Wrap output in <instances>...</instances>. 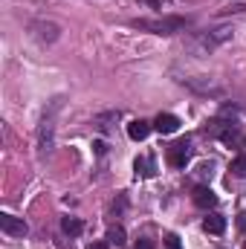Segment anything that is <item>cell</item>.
Instances as JSON below:
<instances>
[{
    "instance_id": "cell-4",
    "label": "cell",
    "mask_w": 246,
    "mask_h": 249,
    "mask_svg": "<svg viewBox=\"0 0 246 249\" xmlns=\"http://www.w3.org/2000/svg\"><path fill=\"white\" fill-rule=\"evenodd\" d=\"M194 206H200V209H214V206H217L214 191L209 186H197L194 188Z\"/></svg>"
},
{
    "instance_id": "cell-1",
    "label": "cell",
    "mask_w": 246,
    "mask_h": 249,
    "mask_svg": "<svg viewBox=\"0 0 246 249\" xmlns=\"http://www.w3.org/2000/svg\"><path fill=\"white\" fill-rule=\"evenodd\" d=\"M185 18H154V20H133L136 29H145V32H154V35H174L185 29Z\"/></svg>"
},
{
    "instance_id": "cell-14",
    "label": "cell",
    "mask_w": 246,
    "mask_h": 249,
    "mask_svg": "<svg viewBox=\"0 0 246 249\" xmlns=\"http://www.w3.org/2000/svg\"><path fill=\"white\" fill-rule=\"evenodd\" d=\"M87 249H110V241H96V244H90Z\"/></svg>"
},
{
    "instance_id": "cell-2",
    "label": "cell",
    "mask_w": 246,
    "mask_h": 249,
    "mask_svg": "<svg viewBox=\"0 0 246 249\" xmlns=\"http://www.w3.org/2000/svg\"><path fill=\"white\" fill-rule=\"evenodd\" d=\"M188 160H191V142H188V139H180L177 145L168 148V162H171L174 168H185Z\"/></svg>"
},
{
    "instance_id": "cell-7",
    "label": "cell",
    "mask_w": 246,
    "mask_h": 249,
    "mask_svg": "<svg viewBox=\"0 0 246 249\" xmlns=\"http://www.w3.org/2000/svg\"><path fill=\"white\" fill-rule=\"evenodd\" d=\"M203 229H206L209 235H223V229H226V217H223V214H209V217L203 220Z\"/></svg>"
},
{
    "instance_id": "cell-8",
    "label": "cell",
    "mask_w": 246,
    "mask_h": 249,
    "mask_svg": "<svg viewBox=\"0 0 246 249\" xmlns=\"http://www.w3.org/2000/svg\"><path fill=\"white\" fill-rule=\"evenodd\" d=\"M124 238H127V235H124L122 226H110V229H107V241H110L113 247H124V244H127Z\"/></svg>"
},
{
    "instance_id": "cell-13",
    "label": "cell",
    "mask_w": 246,
    "mask_h": 249,
    "mask_svg": "<svg viewBox=\"0 0 246 249\" xmlns=\"http://www.w3.org/2000/svg\"><path fill=\"white\" fill-rule=\"evenodd\" d=\"M165 244H168V249H180V238H177V235H168Z\"/></svg>"
},
{
    "instance_id": "cell-12",
    "label": "cell",
    "mask_w": 246,
    "mask_h": 249,
    "mask_svg": "<svg viewBox=\"0 0 246 249\" xmlns=\"http://www.w3.org/2000/svg\"><path fill=\"white\" fill-rule=\"evenodd\" d=\"M133 249H154V241H148V238H139Z\"/></svg>"
},
{
    "instance_id": "cell-10",
    "label": "cell",
    "mask_w": 246,
    "mask_h": 249,
    "mask_svg": "<svg viewBox=\"0 0 246 249\" xmlns=\"http://www.w3.org/2000/svg\"><path fill=\"white\" fill-rule=\"evenodd\" d=\"M133 168H136V174H142V177H154V174H157V171H154V162H151V160H145V157H142V160H136V165H133Z\"/></svg>"
},
{
    "instance_id": "cell-3",
    "label": "cell",
    "mask_w": 246,
    "mask_h": 249,
    "mask_svg": "<svg viewBox=\"0 0 246 249\" xmlns=\"http://www.w3.org/2000/svg\"><path fill=\"white\" fill-rule=\"evenodd\" d=\"M0 229L12 238H23L29 232V226L23 223V217H15V214H0Z\"/></svg>"
},
{
    "instance_id": "cell-6",
    "label": "cell",
    "mask_w": 246,
    "mask_h": 249,
    "mask_svg": "<svg viewBox=\"0 0 246 249\" xmlns=\"http://www.w3.org/2000/svg\"><path fill=\"white\" fill-rule=\"evenodd\" d=\"M148 133H151V122H145V119H136V122L127 124V136H130L133 142H142Z\"/></svg>"
},
{
    "instance_id": "cell-17",
    "label": "cell",
    "mask_w": 246,
    "mask_h": 249,
    "mask_svg": "<svg viewBox=\"0 0 246 249\" xmlns=\"http://www.w3.org/2000/svg\"><path fill=\"white\" fill-rule=\"evenodd\" d=\"M244 145H246V139H244Z\"/></svg>"
},
{
    "instance_id": "cell-11",
    "label": "cell",
    "mask_w": 246,
    "mask_h": 249,
    "mask_svg": "<svg viewBox=\"0 0 246 249\" xmlns=\"http://www.w3.org/2000/svg\"><path fill=\"white\" fill-rule=\"evenodd\" d=\"M232 171H235L238 177H246V154L238 157V160H232Z\"/></svg>"
},
{
    "instance_id": "cell-16",
    "label": "cell",
    "mask_w": 246,
    "mask_h": 249,
    "mask_svg": "<svg viewBox=\"0 0 246 249\" xmlns=\"http://www.w3.org/2000/svg\"><path fill=\"white\" fill-rule=\"evenodd\" d=\"M244 249H246V241H244Z\"/></svg>"
},
{
    "instance_id": "cell-9",
    "label": "cell",
    "mask_w": 246,
    "mask_h": 249,
    "mask_svg": "<svg viewBox=\"0 0 246 249\" xmlns=\"http://www.w3.org/2000/svg\"><path fill=\"white\" fill-rule=\"evenodd\" d=\"M61 229L67 232V235H81V229H84V226H81V220H78V217H64Z\"/></svg>"
},
{
    "instance_id": "cell-5",
    "label": "cell",
    "mask_w": 246,
    "mask_h": 249,
    "mask_svg": "<svg viewBox=\"0 0 246 249\" xmlns=\"http://www.w3.org/2000/svg\"><path fill=\"white\" fill-rule=\"evenodd\" d=\"M154 127H157L159 133H174V130L180 127V119L171 116V113H159V116L154 119Z\"/></svg>"
},
{
    "instance_id": "cell-15",
    "label": "cell",
    "mask_w": 246,
    "mask_h": 249,
    "mask_svg": "<svg viewBox=\"0 0 246 249\" xmlns=\"http://www.w3.org/2000/svg\"><path fill=\"white\" fill-rule=\"evenodd\" d=\"M238 223H241V226L246 229V214H241V217H238Z\"/></svg>"
}]
</instances>
